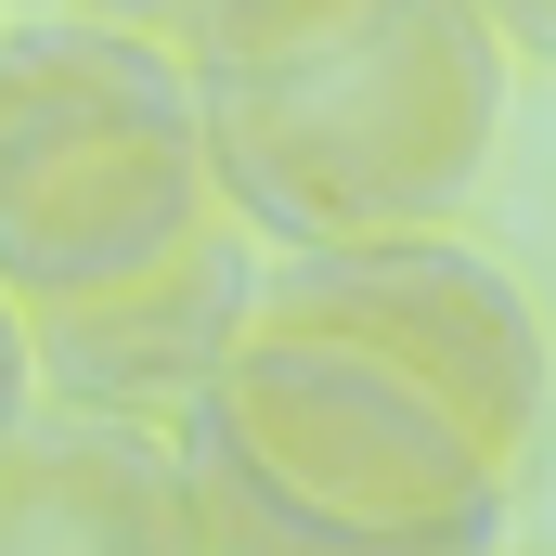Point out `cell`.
<instances>
[{
    "instance_id": "1",
    "label": "cell",
    "mask_w": 556,
    "mask_h": 556,
    "mask_svg": "<svg viewBox=\"0 0 556 556\" xmlns=\"http://www.w3.org/2000/svg\"><path fill=\"white\" fill-rule=\"evenodd\" d=\"M207 181L273 247L440 233L505 130V39L479 0H168Z\"/></svg>"
},
{
    "instance_id": "7",
    "label": "cell",
    "mask_w": 556,
    "mask_h": 556,
    "mask_svg": "<svg viewBox=\"0 0 556 556\" xmlns=\"http://www.w3.org/2000/svg\"><path fill=\"white\" fill-rule=\"evenodd\" d=\"M26 415H39V363H26V311L0 298V440H13Z\"/></svg>"
},
{
    "instance_id": "9",
    "label": "cell",
    "mask_w": 556,
    "mask_h": 556,
    "mask_svg": "<svg viewBox=\"0 0 556 556\" xmlns=\"http://www.w3.org/2000/svg\"><path fill=\"white\" fill-rule=\"evenodd\" d=\"M78 13H104V26H142V39L168 26V0H78Z\"/></svg>"
},
{
    "instance_id": "2",
    "label": "cell",
    "mask_w": 556,
    "mask_h": 556,
    "mask_svg": "<svg viewBox=\"0 0 556 556\" xmlns=\"http://www.w3.org/2000/svg\"><path fill=\"white\" fill-rule=\"evenodd\" d=\"M207 556H492L518 453L350 337L247 324L233 376L181 415Z\"/></svg>"
},
{
    "instance_id": "4",
    "label": "cell",
    "mask_w": 556,
    "mask_h": 556,
    "mask_svg": "<svg viewBox=\"0 0 556 556\" xmlns=\"http://www.w3.org/2000/svg\"><path fill=\"white\" fill-rule=\"evenodd\" d=\"M260 324L298 337H350L376 363H402L415 389H440L492 453H531L544 427V324L505 260L453 247V233H389V247H285V273H260Z\"/></svg>"
},
{
    "instance_id": "6",
    "label": "cell",
    "mask_w": 556,
    "mask_h": 556,
    "mask_svg": "<svg viewBox=\"0 0 556 556\" xmlns=\"http://www.w3.org/2000/svg\"><path fill=\"white\" fill-rule=\"evenodd\" d=\"M0 556H207V505L181 427L130 415H26L0 440Z\"/></svg>"
},
{
    "instance_id": "8",
    "label": "cell",
    "mask_w": 556,
    "mask_h": 556,
    "mask_svg": "<svg viewBox=\"0 0 556 556\" xmlns=\"http://www.w3.org/2000/svg\"><path fill=\"white\" fill-rule=\"evenodd\" d=\"M479 13H492V39H505V52L556 65V0H479Z\"/></svg>"
},
{
    "instance_id": "3",
    "label": "cell",
    "mask_w": 556,
    "mask_h": 556,
    "mask_svg": "<svg viewBox=\"0 0 556 556\" xmlns=\"http://www.w3.org/2000/svg\"><path fill=\"white\" fill-rule=\"evenodd\" d=\"M220 207L194 78L168 39L104 13L0 26V298H91L168 260Z\"/></svg>"
},
{
    "instance_id": "5",
    "label": "cell",
    "mask_w": 556,
    "mask_h": 556,
    "mask_svg": "<svg viewBox=\"0 0 556 556\" xmlns=\"http://www.w3.org/2000/svg\"><path fill=\"white\" fill-rule=\"evenodd\" d=\"M260 324V260H247V220L207 207L168 260L91 285V298H39L26 311V363L52 402L78 415H130V427H181L247 350Z\"/></svg>"
}]
</instances>
